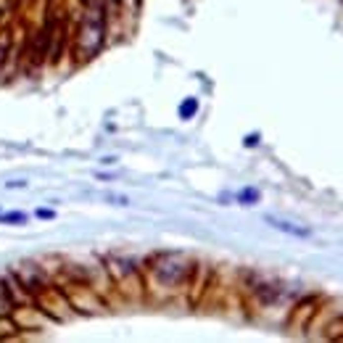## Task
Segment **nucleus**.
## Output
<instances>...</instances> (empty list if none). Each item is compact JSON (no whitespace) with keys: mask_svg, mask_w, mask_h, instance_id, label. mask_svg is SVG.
<instances>
[{"mask_svg":"<svg viewBox=\"0 0 343 343\" xmlns=\"http://www.w3.org/2000/svg\"><path fill=\"white\" fill-rule=\"evenodd\" d=\"M267 225H272L274 230L280 232H288V235H296V238H309V230H304V227H296L291 222H283V219H274V217H267Z\"/></svg>","mask_w":343,"mask_h":343,"instance_id":"nucleus-1","label":"nucleus"},{"mask_svg":"<svg viewBox=\"0 0 343 343\" xmlns=\"http://www.w3.org/2000/svg\"><path fill=\"white\" fill-rule=\"evenodd\" d=\"M0 222L3 225H24L27 214L24 211H8V214H0Z\"/></svg>","mask_w":343,"mask_h":343,"instance_id":"nucleus-2","label":"nucleus"},{"mask_svg":"<svg viewBox=\"0 0 343 343\" xmlns=\"http://www.w3.org/2000/svg\"><path fill=\"white\" fill-rule=\"evenodd\" d=\"M238 201H240V203H246V206L256 203V201H259V190H254V188L240 190V193H238Z\"/></svg>","mask_w":343,"mask_h":343,"instance_id":"nucleus-3","label":"nucleus"},{"mask_svg":"<svg viewBox=\"0 0 343 343\" xmlns=\"http://www.w3.org/2000/svg\"><path fill=\"white\" fill-rule=\"evenodd\" d=\"M195 109H198V103L193 101V98H190V101H185V103L180 106V116H193Z\"/></svg>","mask_w":343,"mask_h":343,"instance_id":"nucleus-4","label":"nucleus"},{"mask_svg":"<svg viewBox=\"0 0 343 343\" xmlns=\"http://www.w3.org/2000/svg\"><path fill=\"white\" fill-rule=\"evenodd\" d=\"M37 217H40V219H53V217H56V211H53V209H37Z\"/></svg>","mask_w":343,"mask_h":343,"instance_id":"nucleus-5","label":"nucleus"},{"mask_svg":"<svg viewBox=\"0 0 343 343\" xmlns=\"http://www.w3.org/2000/svg\"><path fill=\"white\" fill-rule=\"evenodd\" d=\"M256 143H259V137H256V135H251V137H246V146H256Z\"/></svg>","mask_w":343,"mask_h":343,"instance_id":"nucleus-6","label":"nucleus"}]
</instances>
